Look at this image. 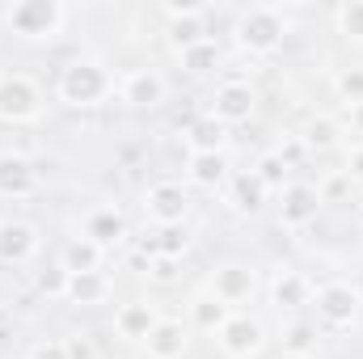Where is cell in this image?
<instances>
[{"mask_svg": "<svg viewBox=\"0 0 363 359\" xmlns=\"http://www.w3.org/2000/svg\"><path fill=\"white\" fill-rule=\"evenodd\" d=\"M148 275L161 279V283H169V279L178 275V270H174V258H152V263H148Z\"/></svg>", "mask_w": 363, "mask_h": 359, "instance_id": "836d02e7", "label": "cell"}, {"mask_svg": "<svg viewBox=\"0 0 363 359\" xmlns=\"http://www.w3.org/2000/svg\"><path fill=\"white\" fill-rule=\"evenodd\" d=\"M313 304H317V321L325 330H347L355 321V313H359L363 296L351 283H321L313 292Z\"/></svg>", "mask_w": 363, "mask_h": 359, "instance_id": "277c9868", "label": "cell"}, {"mask_svg": "<svg viewBox=\"0 0 363 359\" xmlns=\"http://www.w3.org/2000/svg\"><path fill=\"white\" fill-rule=\"evenodd\" d=\"M338 30L347 38H363V0H351L338 9Z\"/></svg>", "mask_w": 363, "mask_h": 359, "instance_id": "4dcf8cb0", "label": "cell"}, {"mask_svg": "<svg viewBox=\"0 0 363 359\" xmlns=\"http://www.w3.org/2000/svg\"><path fill=\"white\" fill-rule=\"evenodd\" d=\"M220 347L228 359H250L258 347H262V326L245 313H233L224 326H220Z\"/></svg>", "mask_w": 363, "mask_h": 359, "instance_id": "ba28073f", "label": "cell"}, {"mask_svg": "<svg viewBox=\"0 0 363 359\" xmlns=\"http://www.w3.org/2000/svg\"><path fill=\"white\" fill-rule=\"evenodd\" d=\"M317 211H321V190H317V186H308V182H287V186H283L279 220H283L287 228H304V224H313Z\"/></svg>", "mask_w": 363, "mask_h": 359, "instance_id": "8992f818", "label": "cell"}, {"mask_svg": "<svg viewBox=\"0 0 363 359\" xmlns=\"http://www.w3.org/2000/svg\"><path fill=\"white\" fill-rule=\"evenodd\" d=\"M68 9L60 0H21L9 9V30L21 38H55Z\"/></svg>", "mask_w": 363, "mask_h": 359, "instance_id": "3957f363", "label": "cell"}, {"mask_svg": "<svg viewBox=\"0 0 363 359\" xmlns=\"http://www.w3.org/2000/svg\"><path fill=\"white\" fill-rule=\"evenodd\" d=\"M207 38V26H203V13H190V17H169V43L178 47V55L186 47L203 43Z\"/></svg>", "mask_w": 363, "mask_h": 359, "instance_id": "4316f807", "label": "cell"}, {"mask_svg": "<svg viewBox=\"0 0 363 359\" xmlns=\"http://www.w3.org/2000/svg\"><path fill=\"white\" fill-rule=\"evenodd\" d=\"M186 250H190V228L186 224H161L152 237H144V250L140 254H148V263L152 258H174L178 263Z\"/></svg>", "mask_w": 363, "mask_h": 359, "instance_id": "9a60e30c", "label": "cell"}, {"mask_svg": "<svg viewBox=\"0 0 363 359\" xmlns=\"http://www.w3.org/2000/svg\"><path fill=\"white\" fill-rule=\"evenodd\" d=\"M186 207H190V199H186V190H182L178 182H157V186L144 194V211L157 220V228H161V224H182Z\"/></svg>", "mask_w": 363, "mask_h": 359, "instance_id": "30bf717a", "label": "cell"}, {"mask_svg": "<svg viewBox=\"0 0 363 359\" xmlns=\"http://www.w3.org/2000/svg\"><path fill=\"white\" fill-rule=\"evenodd\" d=\"M110 296V275L106 270H85V275H68L64 300L72 304H101Z\"/></svg>", "mask_w": 363, "mask_h": 359, "instance_id": "d6986e66", "label": "cell"}, {"mask_svg": "<svg viewBox=\"0 0 363 359\" xmlns=\"http://www.w3.org/2000/svg\"><path fill=\"white\" fill-rule=\"evenodd\" d=\"M300 140H304V148H321V153H325V148H334V144L342 140V123L330 118V114H317V118L304 123V136H300Z\"/></svg>", "mask_w": 363, "mask_h": 359, "instance_id": "cb8c5ba5", "label": "cell"}, {"mask_svg": "<svg viewBox=\"0 0 363 359\" xmlns=\"http://www.w3.org/2000/svg\"><path fill=\"white\" fill-rule=\"evenodd\" d=\"M64 351H68V359H97V351H93V343L85 334H68L64 338Z\"/></svg>", "mask_w": 363, "mask_h": 359, "instance_id": "1f68e13d", "label": "cell"}, {"mask_svg": "<svg viewBox=\"0 0 363 359\" xmlns=\"http://www.w3.org/2000/svg\"><path fill=\"white\" fill-rule=\"evenodd\" d=\"M254 89L245 85V81H224L220 89H216V106H211V118H220L224 127H233V123H245L250 114H254Z\"/></svg>", "mask_w": 363, "mask_h": 359, "instance_id": "9c48e42d", "label": "cell"}, {"mask_svg": "<svg viewBox=\"0 0 363 359\" xmlns=\"http://www.w3.org/2000/svg\"><path fill=\"white\" fill-rule=\"evenodd\" d=\"M85 237H89L93 245H114V241H123L127 237V220L114 211V207H97V211H89L85 216Z\"/></svg>", "mask_w": 363, "mask_h": 359, "instance_id": "ac0fdd59", "label": "cell"}, {"mask_svg": "<svg viewBox=\"0 0 363 359\" xmlns=\"http://www.w3.org/2000/svg\"><path fill=\"white\" fill-rule=\"evenodd\" d=\"M182 68H186L190 77H207L211 68H220V47H216L211 38H203V43L186 47V51H182Z\"/></svg>", "mask_w": 363, "mask_h": 359, "instance_id": "d4e9b609", "label": "cell"}, {"mask_svg": "<svg viewBox=\"0 0 363 359\" xmlns=\"http://www.w3.org/2000/svg\"><path fill=\"white\" fill-rule=\"evenodd\" d=\"M101 245H93L89 237H72L68 245H64V258H60V267L68 270V275H85V270H101Z\"/></svg>", "mask_w": 363, "mask_h": 359, "instance_id": "ffe728a7", "label": "cell"}, {"mask_svg": "<svg viewBox=\"0 0 363 359\" xmlns=\"http://www.w3.org/2000/svg\"><path fill=\"white\" fill-rule=\"evenodd\" d=\"M34 165L21 153H0V199H26L34 194Z\"/></svg>", "mask_w": 363, "mask_h": 359, "instance_id": "7c38bea8", "label": "cell"}, {"mask_svg": "<svg viewBox=\"0 0 363 359\" xmlns=\"http://www.w3.org/2000/svg\"><path fill=\"white\" fill-rule=\"evenodd\" d=\"M186 140H190V153H224V123L203 114L186 127Z\"/></svg>", "mask_w": 363, "mask_h": 359, "instance_id": "44dd1931", "label": "cell"}, {"mask_svg": "<svg viewBox=\"0 0 363 359\" xmlns=\"http://www.w3.org/2000/svg\"><path fill=\"white\" fill-rule=\"evenodd\" d=\"M144 343H148V355L152 359H182V351H186V326L174 321V317H161L157 330Z\"/></svg>", "mask_w": 363, "mask_h": 359, "instance_id": "2e32d148", "label": "cell"}, {"mask_svg": "<svg viewBox=\"0 0 363 359\" xmlns=\"http://www.w3.org/2000/svg\"><path fill=\"white\" fill-rule=\"evenodd\" d=\"M359 224H363V207H359Z\"/></svg>", "mask_w": 363, "mask_h": 359, "instance_id": "f35d334b", "label": "cell"}, {"mask_svg": "<svg viewBox=\"0 0 363 359\" xmlns=\"http://www.w3.org/2000/svg\"><path fill=\"white\" fill-rule=\"evenodd\" d=\"M228 178V161H224V153H190V182L194 186H220V182Z\"/></svg>", "mask_w": 363, "mask_h": 359, "instance_id": "603a6c76", "label": "cell"}, {"mask_svg": "<svg viewBox=\"0 0 363 359\" xmlns=\"http://www.w3.org/2000/svg\"><path fill=\"white\" fill-rule=\"evenodd\" d=\"M317 347V326H291L287 330V355H313Z\"/></svg>", "mask_w": 363, "mask_h": 359, "instance_id": "f546056e", "label": "cell"}, {"mask_svg": "<svg viewBox=\"0 0 363 359\" xmlns=\"http://www.w3.org/2000/svg\"><path fill=\"white\" fill-rule=\"evenodd\" d=\"M254 287H258L254 270L241 267V263L220 267V270H216V279H211V296H216V300H224L228 309H233V304H241V300H250V296H254Z\"/></svg>", "mask_w": 363, "mask_h": 359, "instance_id": "8fae6325", "label": "cell"}, {"mask_svg": "<svg viewBox=\"0 0 363 359\" xmlns=\"http://www.w3.org/2000/svg\"><path fill=\"white\" fill-rule=\"evenodd\" d=\"M38 250V233L21 220H0V263H26Z\"/></svg>", "mask_w": 363, "mask_h": 359, "instance_id": "5bb4252c", "label": "cell"}, {"mask_svg": "<svg viewBox=\"0 0 363 359\" xmlns=\"http://www.w3.org/2000/svg\"><path fill=\"white\" fill-rule=\"evenodd\" d=\"M351 127H359L363 131V106H351Z\"/></svg>", "mask_w": 363, "mask_h": 359, "instance_id": "8d00e7d4", "label": "cell"}, {"mask_svg": "<svg viewBox=\"0 0 363 359\" xmlns=\"http://www.w3.org/2000/svg\"><path fill=\"white\" fill-rule=\"evenodd\" d=\"M267 186L262 178L250 170V174H237L233 178V203H237V211H245V216H254V211H262V203H267Z\"/></svg>", "mask_w": 363, "mask_h": 359, "instance_id": "7402d4cb", "label": "cell"}, {"mask_svg": "<svg viewBox=\"0 0 363 359\" xmlns=\"http://www.w3.org/2000/svg\"><path fill=\"white\" fill-rule=\"evenodd\" d=\"M304 153H308V148H304V140H291V144H283L274 157H279V161L291 170V165H300V161H304Z\"/></svg>", "mask_w": 363, "mask_h": 359, "instance_id": "d6a6232c", "label": "cell"}, {"mask_svg": "<svg viewBox=\"0 0 363 359\" xmlns=\"http://www.w3.org/2000/svg\"><path fill=\"white\" fill-rule=\"evenodd\" d=\"M347 178H351V182H363V144L351 153V161H347Z\"/></svg>", "mask_w": 363, "mask_h": 359, "instance_id": "d590c367", "label": "cell"}, {"mask_svg": "<svg viewBox=\"0 0 363 359\" xmlns=\"http://www.w3.org/2000/svg\"><path fill=\"white\" fill-rule=\"evenodd\" d=\"M30 359H68V351H64V343H38Z\"/></svg>", "mask_w": 363, "mask_h": 359, "instance_id": "e575fe53", "label": "cell"}, {"mask_svg": "<svg viewBox=\"0 0 363 359\" xmlns=\"http://www.w3.org/2000/svg\"><path fill=\"white\" fill-rule=\"evenodd\" d=\"M157 321H161V313H157L152 304H144V300H131V304H123V309L114 313V330H118V338H127V343H144V338L157 330Z\"/></svg>", "mask_w": 363, "mask_h": 359, "instance_id": "4fadbf2b", "label": "cell"}, {"mask_svg": "<svg viewBox=\"0 0 363 359\" xmlns=\"http://www.w3.org/2000/svg\"><path fill=\"white\" fill-rule=\"evenodd\" d=\"M43 110V93L30 77L4 72L0 77V123H30Z\"/></svg>", "mask_w": 363, "mask_h": 359, "instance_id": "5b68a950", "label": "cell"}, {"mask_svg": "<svg viewBox=\"0 0 363 359\" xmlns=\"http://www.w3.org/2000/svg\"><path fill=\"white\" fill-rule=\"evenodd\" d=\"M271 300L279 309H300V304H313V283L300 275V270H279L271 283Z\"/></svg>", "mask_w": 363, "mask_h": 359, "instance_id": "e0dca14e", "label": "cell"}, {"mask_svg": "<svg viewBox=\"0 0 363 359\" xmlns=\"http://www.w3.org/2000/svg\"><path fill=\"white\" fill-rule=\"evenodd\" d=\"M254 174L262 178V186H267V190H283V186H287V165H283L274 153H267V157L258 161V170H254Z\"/></svg>", "mask_w": 363, "mask_h": 359, "instance_id": "f1b7e54d", "label": "cell"}, {"mask_svg": "<svg viewBox=\"0 0 363 359\" xmlns=\"http://www.w3.org/2000/svg\"><path fill=\"white\" fill-rule=\"evenodd\" d=\"M190 317H194L199 330H216V334H220V326L233 317V309H228L224 300H216V296H199V300L190 304Z\"/></svg>", "mask_w": 363, "mask_h": 359, "instance_id": "484cf974", "label": "cell"}, {"mask_svg": "<svg viewBox=\"0 0 363 359\" xmlns=\"http://www.w3.org/2000/svg\"><path fill=\"white\" fill-rule=\"evenodd\" d=\"M334 89H338V97L347 106H363V68H342L338 81H334Z\"/></svg>", "mask_w": 363, "mask_h": 359, "instance_id": "83f0119b", "label": "cell"}, {"mask_svg": "<svg viewBox=\"0 0 363 359\" xmlns=\"http://www.w3.org/2000/svg\"><path fill=\"white\" fill-rule=\"evenodd\" d=\"M110 89H114V81L97 60H72L60 72V97L68 106H97L101 97H110Z\"/></svg>", "mask_w": 363, "mask_h": 359, "instance_id": "6da1fadb", "label": "cell"}, {"mask_svg": "<svg viewBox=\"0 0 363 359\" xmlns=\"http://www.w3.org/2000/svg\"><path fill=\"white\" fill-rule=\"evenodd\" d=\"M283 34H287V21H283V13L271 9V4H254V9H245L237 17V43L245 51H254V55L274 51L283 43Z\"/></svg>", "mask_w": 363, "mask_h": 359, "instance_id": "7a4b0ae2", "label": "cell"}, {"mask_svg": "<svg viewBox=\"0 0 363 359\" xmlns=\"http://www.w3.org/2000/svg\"><path fill=\"white\" fill-rule=\"evenodd\" d=\"M279 359H313V355H287V351H283V355H279Z\"/></svg>", "mask_w": 363, "mask_h": 359, "instance_id": "74e56055", "label": "cell"}, {"mask_svg": "<svg viewBox=\"0 0 363 359\" xmlns=\"http://www.w3.org/2000/svg\"><path fill=\"white\" fill-rule=\"evenodd\" d=\"M118 97L135 110H152L165 101V77L152 72V68H131L123 81H118Z\"/></svg>", "mask_w": 363, "mask_h": 359, "instance_id": "52a82bcc", "label": "cell"}]
</instances>
